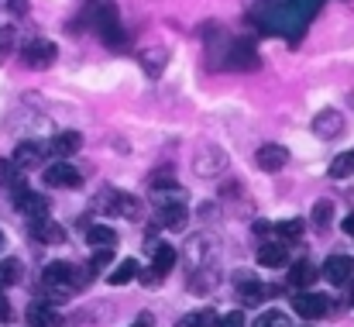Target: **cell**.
I'll list each match as a JSON object with an SVG mask.
<instances>
[{
  "label": "cell",
  "instance_id": "42",
  "mask_svg": "<svg viewBox=\"0 0 354 327\" xmlns=\"http://www.w3.org/2000/svg\"><path fill=\"white\" fill-rule=\"evenodd\" d=\"M151 324H155V321H151V314H141V317H138L131 327H151Z\"/></svg>",
  "mask_w": 354,
  "mask_h": 327
},
{
  "label": "cell",
  "instance_id": "23",
  "mask_svg": "<svg viewBox=\"0 0 354 327\" xmlns=\"http://www.w3.org/2000/svg\"><path fill=\"white\" fill-rule=\"evenodd\" d=\"M86 241H90L93 248H114V245H118V231L107 227V224H93V227L86 231Z\"/></svg>",
  "mask_w": 354,
  "mask_h": 327
},
{
  "label": "cell",
  "instance_id": "32",
  "mask_svg": "<svg viewBox=\"0 0 354 327\" xmlns=\"http://www.w3.org/2000/svg\"><path fill=\"white\" fill-rule=\"evenodd\" d=\"M351 173H354V152L337 155L334 166H330V176H334V179H344V176H351Z\"/></svg>",
  "mask_w": 354,
  "mask_h": 327
},
{
  "label": "cell",
  "instance_id": "16",
  "mask_svg": "<svg viewBox=\"0 0 354 327\" xmlns=\"http://www.w3.org/2000/svg\"><path fill=\"white\" fill-rule=\"evenodd\" d=\"M258 265H265V269H282V265H289L286 245H282V241H265V245L258 248Z\"/></svg>",
  "mask_w": 354,
  "mask_h": 327
},
{
  "label": "cell",
  "instance_id": "28",
  "mask_svg": "<svg viewBox=\"0 0 354 327\" xmlns=\"http://www.w3.org/2000/svg\"><path fill=\"white\" fill-rule=\"evenodd\" d=\"M158 224L165 231H183L186 227V207H169V211H158Z\"/></svg>",
  "mask_w": 354,
  "mask_h": 327
},
{
  "label": "cell",
  "instance_id": "2",
  "mask_svg": "<svg viewBox=\"0 0 354 327\" xmlns=\"http://www.w3.org/2000/svg\"><path fill=\"white\" fill-rule=\"evenodd\" d=\"M93 21H97V31H100L104 45H111V48H124V45H127V35H124V28H120L118 7H114V3H100V7L93 10Z\"/></svg>",
  "mask_w": 354,
  "mask_h": 327
},
{
  "label": "cell",
  "instance_id": "44",
  "mask_svg": "<svg viewBox=\"0 0 354 327\" xmlns=\"http://www.w3.org/2000/svg\"><path fill=\"white\" fill-rule=\"evenodd\" d=\"M351 303H354V279H351Z\"/></svg>",
  "mask_w": 354,
  "mask_h": 327
},
{
  "label": "cell",
  "instance_id": "41",
  "mask_svg": "<svg viewBox=\"0 0 354 327\" xmlns=\"http://www.w3.org/2000/svg\"><path fill=\"white\" fill-rule=\"evenodd\" d=\"M341 227H344V234H351V238H354V211L344 218V224H341Z\"/></svg>",
  "mask_w": 354,
  "mask_h": 327
},
{
  "label": "cell",
  "instance_id": "35",
  "mask_svg": "<svg viewBox=\"0 0 354 327\" xmlns=\"http://www.w3.org/2000/svg\"><path fill=\"white\" fill-rule=\"evenodd\" d=\"M254 327H292V324H289V317H286V314L268 310V314H261V317L254 321Z\"/></svg>",
  "mask_w": 354,
  "mask_h": 327
},
{
  "label": "cell",
  "instance_id": "27",
  "mask_svg": "<svg viewBox=\"0 0 354 327\" xmlns=\"http://www.w3.org/2000/svg\"><path fill=\"white\" fill-rule=\"evenodd\" d=\"M217 286V272H210V265L207 269H196L193 276H189V290L193 293H210Z\"/></svg>",
  "mask_w": 354,
  "mask_h": 327
},
{
  "label": "cell",
  "instance_id": "3",
  "mask_svg": "<svg viewBox=\"0 0 354 327\" xmlns=\"http://www.w3.org/2000/svg\"><path fill=\"white\" fill-rule=\"evenodd\" d=\"M214 258H217V238L214 234H189L186 238V265H189V272L214 265Z\"/></svg>",
  "mask_w": 354,
  "mask_h": 327
},
{
  "label": "cell",
  "instance_id": "9",
  "mask_svg": "<svg viewBox=\"0 0 354 327\" xmlns=\"http://www.w3.org/2000/svg\"><path fill=\"white\" fill-rule=\"evenodd\" d=\"M80 183H83V176H80V169L69 166V162H55V166L45 169V186L66 190V186H80Z\"/></svg>",
  "mask_w": 354,
  "mask_h": 327
},
{
  "label": "cell",
  "instance_id": "40",
  "mask_svg": "<svg viewBox=\"0 0 354 327\" xmlns=\"http://www.w3.org/2000/svg\"><path fill=\"white\" fill-rule=\"evenodd\" d=\"M14 317V310H10V303H7V297L0 293V321H10Z\"/></svg>",
  "mask_w": 354,
  "mask_h": 327
},
{
  "label": "cell",
  "instance_id": "8",
  "mask_svg": "<svg viewBox=\"0 0 354 327\" xmlns=\"http://www.w3.org/2000/svg\"><path fill=\"white\" fill-rule=\"evenodd\" d=\"M324 279L334 286H348L354 279V258L351 255H330L324 262Z\"/></svg>",
  "mask_w": 354,
  "mask_h": 327
},
{
  "label": "cell",
  "instance_id": "18",
  "mask_svg": "<svg viewBox=\"0 0 354 327\" xmlns=\"http://www.w3.org/2000/svg\"><path fill=\"white\" fill-rule=\"evenodd\" d=\"M80 145H83V134H80V131H62V134H55L45 148H48L52 155L66 159V155H76V152H80Z\"/></svg>",
  "mask_w": 354,
  "mask_h": 327
},
{
  "label": "cell",
  "instance_id": "30",
  "mask_svg": "<svg viewBox=\"0 0 354 327\" xmlns=\"http://www.w3.org/2000/svg\"><path fill=\"white\" fill-rule=\"evenodd\" d=\"M114 214L138 220V218H141V200H138V197H131V193H120V197H118V207H114Z\"/></svg>",
  "mask_w": 354,
  "mask_h": 327
},
{
  "label": "cell",
  "instance_id": "43",
  "mask_svg": "<svg viewBox=\"0 0 354 327\" xmlns=\"http://www.w3.org/2000/svg\"><path fill=\"white\" fill-rule=\"evenodd\" d=\"M3 248H7V234L0 231V255H3Z\"/></svg>",
  "mask_w": 354,
  "mask_h": 327
},
{
  "label": "cell",
  "instance_id": "20",
  "mask_svg": "<svg viewBox=\"0 0 354 327\" xmlns=\"http://www.w3.org/2000/svg\"><path fill=\"white\" fill-rule=\"evenodd\" d=\"M148 251H151V269H155L158 276H165V272L176 265V248H172V245H165V241L151 245V241H148Z\"/></svg>",
  "mask_w": 354,
  "mask_h": 327
},
{
  "label": "cell",
  "instance_id": "33",
  "mask_svg": "<svg viewBox=\"0 0 354 327\" xmlns=\"http://www.w3.org/2000/svg\"><path fill=\"white\" fill-rule=\"evenodd\" d=\"M118 197H120V190H114V186H104V190H100V197H97L93 204H97V211H104V214H114V207H118Z\"/></svg>",
  "mask_w": 354,
  "mask_h": 327
},
{
  "label": "cell",
  "instance_id": "12",
  "mask_svg": "<svg viewBox=\"0 0 354 327\" xmlns=\"http://www.w3.org/2000/svg\"><path fill=\"white\" fill-rule=\"evenodd\" d=\"M254 162H258L261 173H282L289 166V152L282 145H261L258 155H254Z\"/></svg>",
  "mask_w": 354,
  "mask_h": 327
},
{
  "label": "cell",
  "instance_id": "39",
  "mask_svg": "<svg viewBox=\"0 0 354 327\" xmlns=\"http://www.w3.org/2000/svg\"><path fill=\"white\" fill-rule=\"evenodd\" d=\"M7 7H10V14H17V17L28 14V0H7Z\"/></svg>",
  "mask_w": 354,
  "mask_h": 327
},
{
  "label": "cell",
  "instance_id": "6",
  "mask_svg": "<svg viewBox=\"0 0 354 327\" xmlns=\"http://www.w3.org/2000/svg\"><path fill=\"white\" fill-rule=\"evenodd\" d=\"M55 55H59V45L48 42V38H38V42H31V45L21 52V59H24L28 69H48V66L55 62Z\"/></svg>",
  "mask_w": 354,
  "mask_h": 327
},
{
  "label": "cell",
  "instance_id": "14",
  "mask_svg": "<svg viewBox=\"0 0 354 327\" xmlns=\"http://www.w3.org/2000/svg\"><path fill=\"white\" fill-rule=\"evenodd\" d=\"M31 238L41 241V245H62L66 241V231L48 218H35L31 220Z\"/></svg>",
  "mask_w": 354,
  "mask_h": 327
},
{
  "label": "cell",
  "instance_id": "13",
  "mask_svg": "<svg viewBox=\"0 0 354 327\" xmlns=\"http://www.w3.org/2000/svg\"><path fill=\"white\" fill-rule=\"evenodd\" d=\"M327 303H330V300H327V297H317V293H296V300H292L296 314L306 317V321H320V317L330 310Z\"/></svg>",
  "mask_w": 354,
  "mask_h": 327
},
{
  "label": "cell",
  "instance_id": "17",
  "mask_svg": "<svg viewBox=\"0 0 354 327\" xmlns=\"http://www.w3.org/2000/svg\"><path fill=\"white\" fill-rule=\"evenodd\" d=\"M28 324L31 327H62V314L55 310V307H48V303H31L28 307Z\"/></svg>",
  "mask_w": 354,
  "mask_h": 327
},
{
  "label": "cell",
  "instance_id": "1",
  "mask_svg": "<svg viewBox=\"0 0 354 327\" xmlns=\"http://www.w3.org/2000/svg\"><path fill=\"white\" fill-rule=\"evenodd\" d=\"M45 286L52 293H73L93 283V269L90 265H73V262H48L45 265Z\"/></svg>",
  "mask_w": 354,
  "mask_h": 327
},
{
  "label": "cell",
  "instance_id": "21",
  "mask_svg": "<svg viewBox=\"0 0 354 327\" xmlns=\"http://www.w3.org/2000/svg\"><path fill=\"white\" fill-rule=\"evenodd\" d=\"M313 279H317V265H313V262L299 258V262H292V265H289V283H292V286L306 290Z\"/></svg>",
  "mask_w": 354,
  "mask_h": 327
},
{
  "label": "cell",
  "instance_id": "34",
  "mask_svg": "<svg viewBox=\"0 0 354 327\" xmlns=\"http://www.w3.org/2000/svg\"><path fill=\"white\" fill-rule=\"evenodd\" d=\"M303 227H306V224H303L299 218L279 220V234H282L286 241H299V238H303Z\"/></svg>",
  "mask_w": 354,
  "mask_h": 327
},
{
  "label": "cell",
  "instance_id": "31",
  "mask_svg": "<svg viewBox=\"0 0 354 327\" xmlns=\"http://www.w3.org/2000/svg\"><path fill=\"white\" fill-rule=\"evenodd\" d=\"M0 183L14 190V186H21V183H24V176H21V169H17V166H10L7 159H0Z\"/></svg>",
  "mask_w": 354,
  "mask_h": 327
},
{
  "label": "cell",
  "instance_id": "4",
  "mask_svg": "<svg viewBox=\"0 0 354 327\" xmlns=\"http://www.w3.org/2000/svg\"><path fill=\"white\" fill-rule=\"evenodd\" d=\"M224 169H227L224 148H217V145H200V148H196V155H193V173H196L200 179H214V176H221Z\"/></svg>",
  "mask_w": 354,
  "mask_h": 327
},
{
  "label": "cell",
  "instance_id": "11",
  "mask_svg": "<svg viewBox=\"0 0 354 327\" xmlns=\"http://www.w3.org/2000/svg\"><path fill=\"white\" fill-rule=\"evenodd\" d=\"M45 155H48V148L41 141H21L14 148V166L17 169H35V166H45Z\"/></svg>",
  "mask_w": 354,
  "mask_h": 327
},
{
  "label": "cell",
  "instance_id": "22",
  "mask_svg": "<svg viewBox=\"0 0 354 327\" xmlns=\"http://www.w3.org/2000/svg\"><path fill=\"white\" fill-rule=\"evenodd\" d=\"M231 66L234 69H254L258 66V55H254V48L248 42H234L231 45Z\"/></svg>",
  "mask_w": 354,
  "mask_h": 327
},
{
  "label": "cell",
  "instance_id": "19",
  "mask_svg": "<svg viewBox=\"0 0 354 327\" xmlns=\"http://www.w3.org/2000/svg\"><path fill=\"white\" fill-rule=\"evenodd\" d=\"M138 62H141V69L155 80V76L165 73V66H169V52H165V48H145V52L138 55Z\"/></svg>",
  "mask_w": 354,
  "mask_h": 327
},
{
  "label": "cell",
  "instance_id": "24",
  "mask_svg": "<svg viewBox=\"0 0 354 327\" xmlns=\"http://www.w3.org/2000/svg\"><path fill=\"white\" fill-rule=\"evenodd\" d=\"M138 272H141V265H138L134 258H124L118 269L107 276V283H111V286H127V283H134V279H138Z\"/></svg>",
  "mask_w": 354,
  "mask_h": 327
},
{
  "label": "cell",
  "instance_id": "7",
  "mask_svg": "<svg viewBox=\"0 0 354 327\" xmlns=\"http://www.w3.org/2000/svg\"><path fill=\"white\" fill-rule=\"evenodd\" d=\"M341 131H344V114H341V110L324 107L313 117V134H317V138L330 141V138H341Z\"/></svg>",
  "mask_w": 354,
  "mask_h": 327
},
{
  "label": "cell",
  "instance_id": "25",
  "mask_svg": "<svg viewBox=\"0 0 354 327\" xmlns=\"http://www.w3.org/2000/svg\"><path fill=\"white\" fill-rule=\"evenodd\" d=\"M21 276H24V269H21V262H17V258H0V290L17 286V283H21Z\"/></svg>",
  "mask_w": 354,
  "mask_h": 327
},
{
  "label": "cell",
  "instance_id": "5",
  "mask_svg": "<svg viewBox=\"0 0 354 327\" xmlns=\"http://www.w3.org/2000/svg\"><path fill=\"white\" fill-rule=\"evenodd\" d=\"M10 193H14V207H17L21 214H28L31 220L35 218H48V197H45V193H31L24 183H21V186H14Z\"/></svg>",
  "mask_w": 354,
  "mask_h": 327
},
{
  "label": "cell",
  "instance_id": "38",
  "mask_svg": "<svg viewBox=\"0 0 354 327\" xmlns=\"http://www.w3.org/2000/svg\"><path fill=\"white\" fill-rule=\"evenodd\" d=\"M10 38H14V35H10V28H0V59L10 52Z\"/></svg>",
  "mask_w": 354,
  "mask_h": 327
},
{
  "label": "cell",
  "instance_id": "36",
  "mask_svg": "<svg viewBox=\"0 0 354 327\" xmlns=\"http://www.w3.org/2000/svg\"><path fill=\"white\" fill-rule=\"evenodd\" d=\"M111 258H114V248H97V255H93V272H100L104 265H111Z\"/></svg>",
  "mask_w": 354,
  "mask_h": 327
},
{
  "label": "cell",
  "instance_id": "15",
  "mask_svg": "<svg viewBox=\"0 0 354 327\" xmlns=\"http://www.w3.org/2000/svg\"><path fill=\"white\" fill-rule=\"evenodd\" d=\"M151 204H155V211L186 207V193H183L176 183H169V186H151Z\"/></svg>",
  "mask_w": 354,
  "mask_h": 327
},
{
  "label": "cell",
  "instance_id": "29",
  "mask_svg": "<svg viewBox=\"0 0 354 327\" xmlns=\"http://www.w3.org/2000/svg\"><path fill=\"white\" fill-rule=\"evenodd\" d=\"M313 224H317V231H327L330 227V220H334V200H317L313 204Z\"/></svg>",
  "mask_w": 354,
  "mask_h": 327
},
{
  "label": "cell",
  "instance_id": "37",
  "mask_svg": "<svg viewBox=\"0 0 354 327\" xmlns=\"http://www.w3.org/2000/svg\"><path fill=\"white\" fill-rule=\"evenodd\" d=\"M221 327H244V314H241V310L224 314V317H221Z\"/></svg>",
  "mask_w": 354,
  "mask_h": 327
},
{
  "label": "cell",
  "instance_id": "26",
  "mask_svg": "<svg viewBox=\"0 0 354 327\" xmlns=\"http://www.w3.org/2000/svg\"><path fill=\"white\" fill-rule=\"evenodd\" d=\"M176 327H221V317H217L214 310H193V314H186Z\"/></svg>",
  "mask_w": 354,
  "mask_h": 327
},
{
  "label": "cell",
  "instance_id": "10",
  "mask_svg": "<svg viewBox=\"0 0 354 327\" xmlns=\"http://www.w3.org/2000/svg\"><path fill=\"white\" fill-rule=\"evenodd\" d=\"M237 290H241V303H248V307H261L265 300L279 297V286H265V283H258L254 276L244 279V283H237Z\"/></svg>",
  "mask_w": 354,
  "mask_h": 327
}]
</instances>
